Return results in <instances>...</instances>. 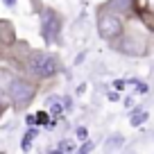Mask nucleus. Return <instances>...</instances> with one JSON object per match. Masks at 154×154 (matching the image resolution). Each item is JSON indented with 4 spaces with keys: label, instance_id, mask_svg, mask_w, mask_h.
Here are the masks:
<instances>
[{
    "label": "nucleus",
    "instance_id": "obj_1",
    "mask_svg": "<svg viewBox=\"0 0 154 154\" xmlns=\"http://www.w3.org/2000/svg\"><path fill=\"white\" fill-rule=\"evenodd\" d=\"M111 50H116L118 54H125V57H149L154 52V38L152 32L140 23L138 18H129L122 29V34L116 38L113 43H109Z\"/></svg>",
    "mask_w": 154,
    "mask_h": 154
},
{
    "label": "nucleus",
    "instance_id": "obj_2",
    "mask_svg": "<svg viewBox=\"0 0 154 154\" xmlns=\"http://www.w3.org/2000/svg\"><path fill=\"white\" fill-rule=\"evenodd\" d=\"M18 66L25 70V75L34 77V79H52L61 72V59L54 52H48V50H32L27 48L20 57Z\"/></svg>",
    "mask_w": 154,
    "mask_h": 154
},
{
    "label": "nucleus",
    "instance_id": "obj_3",
    "mask_svg": "<svg viewBox=\"0 0 154 154\" xmlns=\"http://www.w3.org/2000/svg\"><path fill=\"white\" fill-rule=\"evenodd\" d=\"M127 20H129L127 16H122V14H118V11L109 9V7L100 5L97 7V14H95V27H97L100 38L106 41V43H113L116 38L122 34Z\"/></svg>",
    "mask_w": 154,
    "mask_h": 154
},
{
    "label": "nucleus",
    "instance_id": "obj_4",
    "mask_svg": "<svg viewBox=\"0 0 154 154\" xmlns=\"http://www.w3.org/2000/svg\"><path fill=\"white\" fill-rule=\"evenodd\" d=\"M38 93V84L34 77H18L16 75V79L11 82L9 91H7V97H9L11 106H14L16 111H25L29 104L34 102V97H36Z\"/></svg>",
    "mask_w": 154,
    "mask_h": 154
},
{
    "label": "nucleus",
    "instance_id": "obj_5",
    "mask_svg": "<svg viewBox=\"0 0 154 154\" xmlns=\"http://www.w3.org/2000/svg\"><path fill=\"white\" fill-rule=\"evenodd\" d=\"M38 18H41V36H43L45 45H54L61 38V27L63 18L57 9L52 7H41L38 9Z\"/></svg>",
    "mask_w": 154,
    "mask_h": 154
},
{
    "label": "nucleus",
    "instance_id": "obj_6",
    "mask_svg": "<svg viewBox=\"0 0 154 154\" xmlns=\"http://www.w3.org/2000/svg\"><path fill=\"white\" fill-rule=\"evenodd\" d=\"M134 16L154 34V0H134Z\"/></svg>",
    "mask_w": 154,
    "mask_h": 154
},
{
    "label": "nucleus",
    "instance_id": "obj_7",
    "mask_svg": "<svg viewBox=\"0 0 154 154\" xmlns=\"http://www.w3.org/2000/svg\"><path fill=\"white\" fill-rule=\"evenodd\" d=\"M0 45H2V48H11V45H16L14 23L7 20V18H0Z\"/></svg>",
    "mask_w": 154,
    "mask_h": 154
},
{
    "label": "nucleus",
    "instance_id": "obj_8",
    "mask_svg": "<svg viewBox=\"0 0 154 154\" xmlns=\"http://www.w3.org/2000/svg\"><path fill=\"white\" fill-rule=\"evenodd\" d=\"M16 79V72L14 70H9V68H5V66H0V95H5L7 97V91H9V86H11V82Z\"/></svg>",
    "mask_w": 154,
    "mask_h": 154
},
{
    "label": "nucleus",
    "instance_id": "obj_9",
    "mask_svg": "<svg viewBox=\"0 0 154 154\" xmlns=\"http://www.w3.org/2000/svg\"><path fill=\"white\" fill-rule=\"evenodd\" d=\"M59 149H63V152H70V149H72V143H61V145H59Z\"/></svg>",
    "mask_w": 154,
    "mask_h": 154
},
{
    "label": "nucleus",
    "instance_id": "obj_10",
    "mask_svg": "<svg viewBox=\"0 0 154 154\" xmlns=\"http://www.w3.org/2000/svg\"><path fill=\"white\" fill-rule=\"evenodd\" d=\"M2 113H5V104L0 102V118H2Z\"/></svg>",
    "mask_w": 154,
    "mask_h": 154
},
{
    "label": "nucleus",
    "instance_id": "obj_11",
    "mask_svg": "<svg viewBox=\"0 0 154 154\" xmlns=\"http://www.w3.org/2000/svg\"><path fill=\"white\" fill-rule=\"evenodd\" d=\"M32 2H34V5H36V7H38V0H32Z\"/></svg>",
    "mask_w": 154,
    "mask_h": 154
}]
</instances>
